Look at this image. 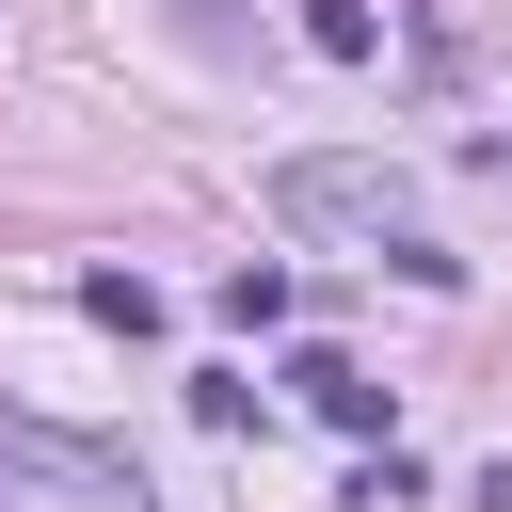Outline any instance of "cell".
I'll use <instances>...</instances> for the list:
<instances>
[{
  "label": "cell",
  "instance_id": "obj_3",
  "mask_svg": "<svg viewBox=\"0 0 512 512\" xmlns=\"http://www.w3.org/2000/svg\"><path fill=\"white\" fill-rule=\"evenodd\" d=\"M288 384H304V416H336L352 448H384V384H368L352 352H288Z\"/></svg>",
  "mask_w": 512,
  "mask_h": 512
},
{
  "label": "cell",
  "instance_id": "obj_2",
  "mask_svg": "<svg viewBox=\"0 0 512 512\" xmlns=\"http://www.w3.org/2000/svg\"><path fill=\"white\" fill-rule=\"evenodd\" d=\"M0 448H16V480H64V496H112V512H160V496H144V464H128V448H96V432L0 416Z\"/></svg>",
  "mask_w": 512,
  "mask_h": 512
},
{
  "label": "cell",
  "instance_id": "obj_6",
  "mask_svg": "<svg viewBox=\"0 0 512 512\" xmlns=\"http://www.w3.org/2000/svg\"><path fill=\"white\" fill-rule=\"evenodd\" d=\"M304 32H320L336 64H368V48H384V16H368V0H304Z\"/></svg>",
  "mask_w": 512,
  "mask_h": 512
},
{
  "label": "cell",
  "instance_id": "obj_7",
  "mask_svg": "<svg viewBox=\"0 0 512 512\" xmlns=\"http://www.w3.org/2000/svg\"><path fill=\"white\" fill-rule=\"evenodd\" d=\"M0 512H16V448H0Z\"/></svg>",
  "mask_w": 512,
  "mask_h": 512
},
{
  "label": "cell",
  "instance_id": "obj_5",
  "mask_svg": "<svg viewBox=\"0 0 512 512\" xmlns=\"http://www.w3.org/2000/svg\"><path fill=\"white\" fill-rule=\"evenodd\" d=\"M224 320H240V336H272V320H288V272H272V256H240V272H224Z\"/></svg>",
  "mask_w": 512,
  "mask_h": 512
},
{
  "label": "cell",
  "instance_id": "obj_8",
  "mask_svg": "<svg viewBox=\"0 0 512 512\" xmlns=\"http://www.w3.org/2000/svg\"><path fill=\"white\" fill-rule=\"evenodd\" d=\"M496 160H512V144H496Z\"/></svg>",
  "mask_w": 512,
  "mask_h": 512
},
{
  "label": "cell",
  "instance_id": "obj_4",
  "mask_svg": "<svg viewBox=\"0 0 512 512\" xmlns=\"http://www.w3.org/2000/svg\"><path fill=\"white\" fill-rule=\"evenodd\" d=\"M80 304H96L112 336H160V288H144V272H80Z\"/></svg>",
  "mask_w": 512,
  "mask_h": 512
},
{
  "label": "cell",
  "instance_id": "obj_1",
  "mask_svg": "<svg viewBox=\"0 0 512 512\" xmlns=\"http://www.w3.org/2000/svg\"><path fill=\"white\" fill-rule=\"evenodd\" d=\"M272 224H320V240H368L400 288H464V256L432 240V208H416V176L400 160H368V144H288L272 160Z\"/></svg>",
  "mask_w": 512,
  "mask_h": 512
}]
</instances>
